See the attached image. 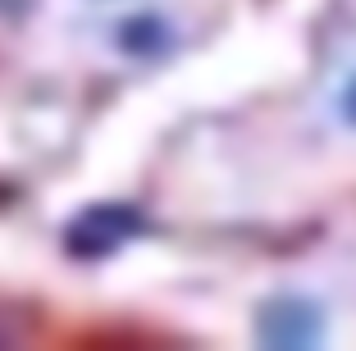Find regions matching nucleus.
Wrapping results in <instances>:
<instances>
[{"label":"nucleus","mask_w":356,"mask_h":351,"mask_svg":"<svg viewBox=\"0 0 356 351\" xmlns=\"http://www.w3.org/2000/svg\"><path fill=\"white\" fill-rule=\"evenodd\" d=\"M142 210L128 201H101L87 206L83 215H74V224L64 228V251L74 260H105L115 256L124 242H133L142 233Z\"/></svg>","instance_id":"1"},{"label":"nucleus","mask_w":356,"mask_h":351,"mask_svg":"<svg viewBox=\"0 0 356 351\" xmlns=\"http://www.w3.org/2000/svg\"><path fill=\"white\" fill-rule=\"evenodd\" d=\"M119 42H124L133 55H151V46L160 42V28L151 23V14H137L133 23H124V28H119Z\"/></svg>","instance_id":"2"},{"label":"nucleus","mask_w":356,"mask_h":351,"mask_svg":"<svg viewBox=\"0 0 356 351\" xmlns=\"http://www.w3.org/2000/svg\"><path fill=\"white\" fill-rule=\"evenodd\" d=\"M28 338H32V320H28V310L0 306V347H23Z\"/></svg>","instance_id":"3"},{"label":"nucleus","mask_w":356,"mask_h":351,"mask_svg":"<svg viewBox=\"0 0 356 351\" xmlns=\"http://www.w3.org/2000/svg\"><path fill=\"white\" fill-rule=\"evenodd\" d=\"M28 5H32V0H0V14H10V19H14V14H23Z\"/></svg>","instance_id":"4"}]
</instances>
